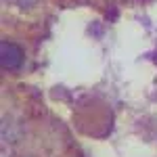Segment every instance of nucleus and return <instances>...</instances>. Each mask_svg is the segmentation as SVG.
Returning <instances> with one entry per match:
<instances>
[{
	"instance_id": "obj_1",
	"label": "nucleus",
	"mask_w": 157,
	"mask_h": 157,
	"mask_svg": "<svg viewBox=\"0 0 157 157\" xmlns=\"http://www.w3.org/2000/svg\"><path fill=\"white\" fill-rule=\"evenodd\" d=\"M23 48L15 42H9V40H2L0 44V61H2V69L6 71H15L23 65Z\"/></svg>"
}]
</instances>
